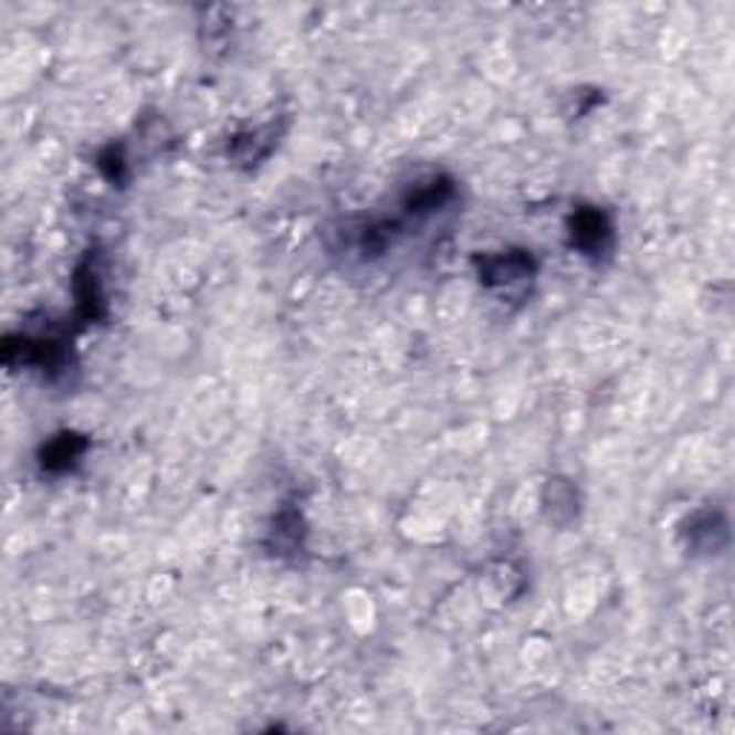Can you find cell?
<instances>
[{
  "mask_svg": "<svg viewBox=\"0 0 735 735\" xmlns=\"http://www.w3.org/2000/svg\"><path fill=\"white\" fill-rule=\"evenodd\" d=\"M477 276L486 287H512L535 273V259L526 250H500L474 259Z\"/></svg>",
  "mask_w": 735,
  "mask_h": 735,
  "instance_id": "obj_1",
  "label": "cell"
},
{
  "mask_svg": "<svg viewBox=\"0 0 735 735\" xmlns=\"http://www.w3.org/2000/svg\"><path fill=\"white\" fill-rule=\"evenodd\" d=\"M86 449H90V440H86L84 434H75V431H61V434L52 437L50 443H43L38 460H41L43 472L64 474V472H70L72 465L78 463L81 458H84Z\"/></svg>",
  "mask_w": 735,
  "mask_h": 735,
  "instance_id": "obj_3",
  "label": "cell"
},
{
  "mask_svg": "<svg viewBox=\"0 0 735 735\" xmlns=\"http://www.w3.org/2000/svg\"><path fill=\"white\" fill-rule=\"evenodd\" d=\"M75 296H78V311L84 319H98V316H104L101 279L90 259H86L84 264H78V273H75Z\"/></svg>",
  "mask_w": 735,
  "mask_h": 735,
  "instance_id": "obj_4",
  "label": "cell"
},
{
  "mask_svg": "<svg viewBox=\"0 0 735 735\" xmlns=\"http://www.w3.org/2000/svg\"><path fill=\"white\" fill-rule=\"evenodd\" d=\"M571 248H578L584 256H600L612 244V222L598 208H580L569 219Z\"/></svg>",
  "mask_w": 735,
  "mask_h": 735,
  "instance_id": "obj_2",
  "label": "cell"
},
{
  "mask_svg": "<svg viewBox=\"0 0 735 735\" xmlns=\"http://www.w3.org/2000/svg\"><path fill=\"white\" fill-rule=\"evenodd\" d=\"M264 136H271V129H253V133L237 136L233 138V156L239 161H262L273 150V138Z\"/></svg>",
  "mask_w": 735,
  "mask_h": 735,
  "instance_id": "obj_5",
  "label": "cell"
}]
</instances>
